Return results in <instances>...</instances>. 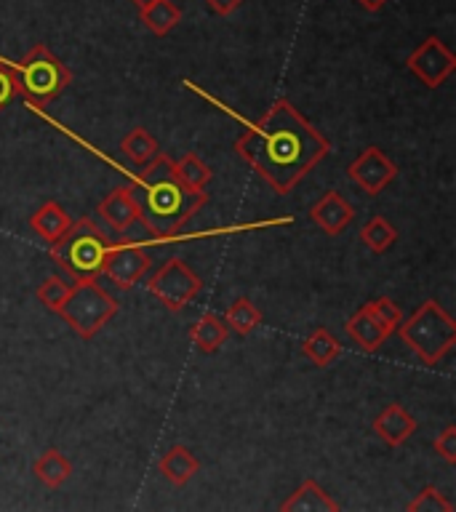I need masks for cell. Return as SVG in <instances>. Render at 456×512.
I'll return each mask as SVG.
<instances>
[{
	"label": "cell",
	"mask_w": 456,
	"mask_h": 512,
	"mask_svg": "<svg viewBox=\"0 0 456 512\" xmlns=\"http://www.w3.org/2000/svg\"><path fill=\"white\" fill-rule=\"evenodd\" d=\"M235 152L278 195H288L331 152V142L288 99H278L243 128Z\"/></svg>",
	"instance_id": "1"
},
{
	"label": "cell",
	"mask_w": 456,
	"mask_h": 512,
	"mask_svg": "<svg viewBox=\"0 0 456 512\" xmlns=\"http://www.w3.org/2000/svg\"><path fill=\"white\" fill-rule=\"evenodd\" d=\"M134 195L139 222L155 238H174L200 208L206 206V192H190L174 176V160L166 152L142 166V174L128 184Z\"/></svg>",
	"instance_id": "2"
},
{
	"label": "cell",
	"mask_w": 456,
	"mask_h": 512,
	"mask_svg": "<svg viewBox=\"0 0 456 512\" xmlns=\"http://www.w3.org/2000/svg\"><path fill=\"white\" fill-rule=\"evenodd\" d=\"M110 238L94 219H78L51 246V256L72 280H99L110 254Z\"/></svg>",
	"instance_id": "3"
},
{
	"label": "cell",
	"mask_w": 456,
	"mask_h": 512,
	"mask_svg": "<svg viewBox=\"0 0 456 512\" xmlns=\"http://www.w3.org/2000/svg\"><path fill=\"white\" fill-rule=\"evenodd\" d=\"M398 331L408 350H414L416 358L427 366H435L456 344L454 318L435 299H427L411 318L400 320Z\"/></svg>",
	"instance_id": "4"
},
{
	"label": "cell",
	"mask_w": 456,
	"mask_h": 512,
	"mask_svg": "<svg viewBox=\"0 0 456 512\" xmlns=\"http://www.w3.org/2000/svg\"><path fill=\"white\" fill-rule=\"evenodd\" d=\"M11 72H14L16 94H22L35 107L59 99L72 80V72L64 67L62 59L51 54L43 43L32 46L22 56V62L11 67Z\"/></svg>",
	"instance_id": "5"
},
{
	"label": "cell",
	"mask_w": 456,
	"mask_h": 512,
	"mask_svg": "<svg viewBox=\"0 0 456 512\" xmlns=\"http://www.w3.org/2000/svg\"><path fill=\"white\" fill-rule=\"evenodd\" d=\"M56 312L80 339H94L118 315V302L96 280H75Z\"/></svg>",
	"instance_id": "6"
},
{
	"label": "cell",
	"mask_w": 456,
	"mask_h": 512,
	"mask_svg": "<svg viewBox=\"0 0 456 512\" xmlns=\"http://www.w3.org/2000/svg\"><path fill=\"white\" fill-rule=\"evenodd\" d=\"M147 288H150V294L155 296L166 310L179 312L200 294L203 280L198 278V272L192 270L187 262H182V259H168V262L147 280Z\"/></svg>",
	"instance_id": "7"
},
{
	"label": "cell",
	"mask_w": 456,
	"mask_h": 512,
	"mask_svg": "<svg viewBox=\"0 0 456 512\" xmlns=\"http://www.w3.org/2000/svg\"><path fill=\"white\" fill-rule=\"evenodd\" d=\"M411 75L422 80L427 88H440L456 70V56L440 38H427L422 46H416L406 59Z\"/></svg>",
	"instance_id": "8"
},
{
	"label": "cell",
	"mask_w": 456,
	"mask_h": 512,
	"mask_svg": "<svg viewBox=\"0 0 456 512\" xmlns=\"http://www.w3.org/2000/svg\"><path fill=\"white\" fill-rule=\"evenodd\" d=\"M147 270H150L147 248L126 240V243H118V246L110 248L102 275H107L118 288L128 291V288H134L147 275Z\"/></svg>",
	"instance_id": "9"
},
{
	"label": "cell",
	"mask_w": 456,
	"mask_h": 512,
	"mask_svg": "<svg viewBox=\"0 0 456 512\" xmlns=\"http://www.w3.org/2000/svg\"><path fill=\"white\" fill-rule=\"evenodd\" d=\"M347 174L366 195H379L387 184L398 176V166L384 155L379 147H366L358 158L347 166Z\"/></svg>",
	"instance_id": "10"
},
{
	"label": "cell",
	"mask_w": 456,
	"mask_h": 512,
	"mask_svg": "<svg viewBox=\"0 0 456 512\" xmlns=\"http://www.w3.org/2000/svg\"><path fill=\"white\" fill-rule=\"evenodd\" d=\"M352 216H355V208L344 200L342 192L328 190L326 195H320V200L315 206L310 208V219L318 224L320 230L336 238V235H342L344 227L352 222Z\"/></svg>",
	"instance_id": "11"
},
{
	"label": "cell",
	"mask_w": 456,
	"mask_h": 512,
	"mask_svg": "<svg viewBox=\"0 0 456 512\" xmlns=\"http://www.w3.org/2000/svg\"><path fill=\"white\" fill-rule=\"evenodd\" d=\"M96 214L102 216L104 224L115 232H126L134 227V222L139 219V211H136L134 195H131V187H115L102 198Z\"/></svg>",
	"instance_id": "12"
},
{
	"label": "cell",
	"mask_w": 456,
	"mask_h": 512,
	"mask_svg": "<svg viewBox=\"0 0 456 512\" xmlns=\"http://www.w3.org/2000/svg\"><path fill=\"white\" fill-rule=\"evenodd\" d=\"M414 430H416V419L408 414L406 408L400 406V403L384 406L374 419V432L392 448L403 446V443L414 435Z\"/></svg>",
	"instance_id": "13"
},
{
	"label": "cell",
	"mask_w": 456,
	"mask_h": 512,
	"mask_svg": "<svg viewBox=\"0 0 456 512\" xmlns=\"http://www.w3.org/2000/svg\"><path fill=\"white\" fill-rule=\"evenodd\" d=\"M227 336H230V328H227L224 318H219L214 312H203L190 328V342L203 355H214L216 350H222Z\"/></svg>",
	"instance_id": "14"
},
{
	"label": "cell",
	"mask_w": 456,
	"mask_h": 512,
	"mask_svg": "<svg viewBox=\"0 0 456 512\" xmlns=\"http://www.w3.org/2000/svg\"><path fill=\"white\" fill-rule=\"evenodd\" d=\"M344 334L350 336L352 342L358 344L363 352H376L384 342H387V336H390L379 323H376L374 315H371L366 307H360V310L344 323Z\"/></svg>",
	"instance_id": "15"
},
{
	"label": "cell",
	"mask_w": 456,
	"mask_h": 512,
	"mask_svg": "<svg viewBox=\"0 0 456 512\" xmlns=\"http://www.w3.org/2000/svg\"><path fill=\"white\" fill-rule=\"evenodd\" d=\"M283 512H339V504L318 486V480H304L286 502L280 504Z\"/></svg>",
	"instance_id": "16"
},
{
	"label": "cell",
	"mask_w": 456,
	"mask_h": 512,
	"mask_svg": "<svg viewBox=\"0 0 456 512\" xmlns=\"http://www.w3.org/2000/svg\"><path fill=\"white\" fill-rule=\"evenodd\" d=\"M72 224V219L67 216V211H64L56 200H48V203H43V206L35 211V214L30 216V227L32 232H38L40 238L46 240L48 246H54L56 240L62 238L64 232H67V227Z\"/></svg>",
	"instance_id": "17"
},
{
	"label": "cell",
	"mask_w": 456,
	"mask_h": 512,
	"mask_svg": "<svg viewBox=\"0 0 456 512\" xmlns=\"http://www.w3.org/2000/svg\"><path fill=\"white\" fill-rule=\"evenodd\" d=\"M139 16H142V24L152 35L166 38L168 32L182 22V8L176 6L174 0H152V3L139 8Z\"/></svg>",
	"instance_id": "18"
},
{
	"label": "cell",
	"mask_w": 456,
	"mask_h": 512,
	"mask_svg": "<svg viewBox=\"0 0 456 512\" xmlns=\"http://www.w3.org/2000/svg\"><path fill=\"white\" fill-rule=\"evenodd\" d=\"M158 470L163 472V478L171 480L174 486H184V483H190L192 475L200 470V462L192 456V451L187 446H174L163 454V459L158 462Z\"/></svg>",
	"instance_id": "19"
},
{
	"label": "cell",
	"mask_w": 456,
	"mask_h": 512,
	"mask_svg": "<svg viewBox=\"0 0 456 512\" xmlns=\"http://www.w3.org/2000/svg\"><path fill=\"white\" fill-rule=\"evenodd\" d=\"M32 472L38 475V480L48 488H62L67 478L72 475V462L59 451V448H48L35 459Z\"/></svg>",
	"instance_id": "20"
},
{
	"label": "cell",
	"mask_w": 456,
	"mask_h": 512,
	"mask_svg": "<svg viewBox=\"0 0 456 512\" xmlns=\"http://www.w3.org/2000/svg\"><path fill=\"white\" fill-rule=\"evenodd\" d=\"M302 355L307 360H312L318 368H326L331 366L334 360L342 358V344L336 339L331 331L326 328H315L302 344Z\"/></svg>",
	"instance_id": "21"
},
{
	"label": "cell",
	"mask_w": 456,
	"mask_h": 512,
	"mask_svg": "<svg viewBox=\"0 0 456 512\" xmlns=\"http://www.w3.org/2000/svg\"><path fill=\"white\" fill-rule=\"evenodd\" d=\"M120 152H123V155H126V158L134 163V166L142 168V166H147V163H150L155 155H158L160 147H158V142L152 139V134L147 131V128L136 126V128H131V131H128L123 139H120Z\"/></svg>",
	"instance_id": "22"
},
{
	"label": "cell",
	"mask_w": 456,
	"mask_h": 512,
	"mask_svg": "<svg viewBox=\"0 0 456 512\" xmlns=\"http://www.w3.org/2000/svg\"><path fill=\"white\" fill-rule=\"evenodd\" d=\"M174 176L182 182V187H187L190 192H206V184L214 179L211 168H208L195 152H187L184 158L174 160Z\"/></svg>",
	"instance_id": "23"
},
{
	"label": "cell",
	"mask_w": 456,
	"mask_h": 512,
	"mask_svg": "<svg viewBox=\"0 0 456 512\" xmlns=\"http://www.w3.org/2000/svg\"><path fill=\"white\" fill-rule=\"evenodd\" d=\"M224 323H227V328H232L235 334L248 336L259 323H262V312L256 310V304L251 302L248 296H240V299H235V302L227 307V312H224Z\"/></svg>",
	"instance_id": "24"
},
{
	"label": "cell",
	"mask_w": 456,
	"mask_h": 512,
	"mask_svg": "<svg viewBox=\"0 0 456 512\" xmlns=\"http://www.w3.org/2000/svg\"><path fill=\"white\" fill-rule=\"evenodd\" d=\"M360 240H363L366 248H371L374 254H384V251L398 240V230H395L384 216H371V219L363 224V230H360Z\"/></svg>",
	"instance_id": "25"
},
{
	"label": "cell",
	"mask_w": 456,
	"mask_h": 512,
	"mask_svg": "<svg viewBox=\"0 0 456 512\" xmlns=\"http://www.w3.org/2000/svg\"><path fill=\"white\" fill-rule=\"evenodd\" d=\"M371 315H374V320L379 323V326L387 331V334H392V331H398L400 320H403V312H400V307L392 299H387V296H379V299H374V302L363 304Z\"/></svg>",
	"instance_id": "26"
},
{
	"label": "cell",
	"mask_w": 456,
	"mask_h": 512,
	"mask_svg": "<svg viewBox=\"0 0 456 512\" xmlns=\"http://www.w3.org/2000/svg\"><path fill=\"white\" fill-rule=\"evenodd\" d=\"M408 512H454V504L440 494L435 486H424L419 494L408 502Z\"/></svg>",
	"instance_id": "27"
},
{
	"label": "cell",
	"mask_w": 456,
	"mask_h": 512,
	"mask_svg": "<svg viewBox=\"0 0 456 512\" xmlns=\"http://www.w3.org/2000/svg\"><path fill=\"white\" fill-rule=\"evenodd\" d=\"M67 294H70V283H64L59 275H48V278L38 286V302L51 312H56L62 307Z\"/></svg>",
	"instance_id": "28"
},
{
	"label": "cell",
	"mask_w": 456,
	"mask_h": 512,
	"mask_svg": "<svg viewBox=\"0 0 456 512\" xmlns=\"http://www.w3.org/2000/svg\"><path fill=\"white\" fill-rule=\"evenodd\" d=\"M432 448L438 451L443 459H446L448 464H456V427L454 424H448L446 430L440 432L438 438H435V443H432Z\"/></svg>",
	"instance_id": "29"
},
{
	"label": "cell",
	"mask_w": 456,
	"mask_h": 512,
	"mask_svg": "<svg viewBox=\"0 0 456 512\" xmlns=\"http://www.w3.org/2000/svg\"><path fill=\"white\" fill-rule=\"evenodd\" d=\"M16 94V83H14V72H11V64L0 62V110L6 107Z\"/></svg>",
	"instance_id": "30"
},
{
	"label": "cell",
	"mask_w": 456,
	"mask_h": 512,
	"mask_svg": "<svg viewBox=\"0 0 456 512\" xmlns=\"http://www.w3.org/2000/svg\"><path fill=\"white\" fill-rule=\"evenodd\" d=\"M206 3L216 16H230L232 11H238L243 6V0H206Z\"/></svg>",
	"instance_id": "31"
},
{
	"label": "cell",
	"mask_w": 456,
	"mask_h": 512,
	"mask_svg": "<svg viewBox=\"0 0 456 512\" xmlns=\"http://www.w3.org/2000/svg\"><path fill=\"white\" fill-rule=\"evenodd\" d=\"M360 6L366 8L368 14H376V11H382L384 8V3H387V0H358Z\"/></svg>",
	"instance_id": "32"
},
{
	"label": "cell",
	"mask_w": 456,
	"mask_h": 512,
	"mask_svg": "<svg viewBox=\"0 0 456 512\" xmlns=\"http://www.w3.org/2000/svg\"><path fill=\"white\" fill-rule=\"evenodd\" d=\"M131 3H134L136 8H142V6H147V3H152V0H131Z\"/></svg>",
	"instance_id": "33"
}]
</instances>
